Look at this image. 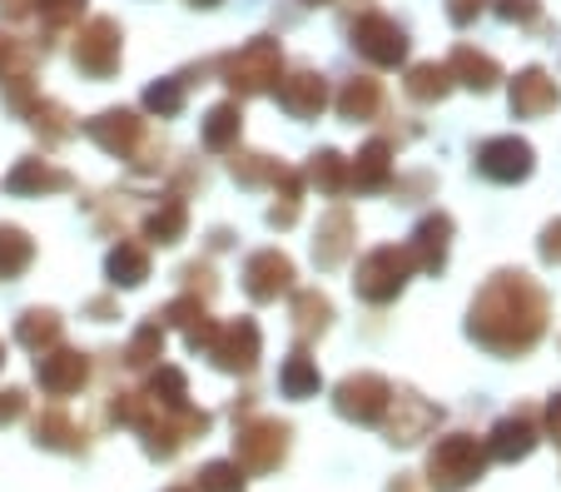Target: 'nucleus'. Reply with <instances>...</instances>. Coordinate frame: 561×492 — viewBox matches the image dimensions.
Masks as SVG:
<instances>
[{
	"mask_svg": "<svg viewBox=\"0 0 561 492\" xmlns=\"http://www.w3.org/2000/svg\"><path fill=\"white\" fill-rule=\"evenodd\" d=\"M239 129H244V110H239V100L214 105L209 115H204V150H229L233 139H239Z\"/></svg>",
	"mask_w": 561,
	"mask_h": 492,
	"instance_id": "24",
	"label": "nucleus"
},
{
	"mask_svg": "<svg viewBox=\"0 0 561 492\" xmlns=\"http://www.w3.org/2000/svg\"><path fill=\"white\" fill-rule=\"evenodd\" d=\"M378 105H382V85L373 76H353L348 85H343V95H339V115L343 119H373L378 115Z\"/></svg>",
	"mask_w": 561,
	"mask_h": 492,
	"instance_id": "25",
	"label": "nucleus"
},
{
	"mask_svg": "<svg viewBox=\"0 0 561 492\" xmlns=\"http://www.w3.org/2000/svg\"><path fill=\"white\" fill-rule=\"evenodd\" d=\"M184 229H190V209H184V199H159V209H149V219H145L149 244H180Z\"/></svg>",
	"mask_w": 561,
	"mask_h": 492,
	"instance_id": "23",
	"label": "nucleus"
},
{
	"mask_svg": "<svg viewBox=\"0 0 561 492\" xmlns=\"http://www.w3.org/2000/svg\"><path fill=\"white\" fill-rule=\"evenodd\" d=\"M110 284H125V289H135V284H145L149 278V254L139 244H129V239H119V249H110Z\"/></svg>",
	"mask_w": 561,
	"mask_h": 492,
	"instance_id": "27",
	"label": "nucleus"
},
{
	"mask_svg": "<svg viewBox=\"0 0 561 492\" xmlns=\"http://www.w3.org/2000/svg\"><path fill=\"white\" fill-rule=\"evenodd\" d=\"M561 100L557 80L547 76V70H522L517 80H512V110H517L522 119H537V115H551Z\"/></svg>",
	"mask_w": 561,
	"mask_h": 492,
	"instance_id": "15",
	"label": "nucleus"
},
{
	"mask_svg": "<svg viewBox=\"0 0 561 492\" xmlns=\"http://www.w3.org/2000/svg\"><path fill=\"white\" fill-rule=\"evenodd\" d=\"M21 413H25V393H15V388L11 393H0V423H15Z\"/></svg>",
	"mask_w": 561,
	"mask_h": 492,
	"instance_id": "43",
	"label": "nucleus"
},
{
	"mask_svg": "<svg viewBox=\"0 0 561 492\" xmlns=\"http://www.w3.org/2000/svg\"><path fill=\"white\" fill-rule=\"evenodd\" d=\"M308 5H329V0H308Z\"/></svg>",
	"mask_w": 561,
	"mask_h": 492,
	"instance_id": "48",
	"label": "nucleus"
},
{
	"mask_svg": "<svg viewBox=\"0 0 561 492\" xmlns=\"http://www.w3.org/2000/svg\"><path fill=\"white\" fill-rule=\"evenodd\" d=\"M209 358L229 374H249L259 364V323L254 319H239V323H219L209 343Z\"/></svg>",
	"mask_w": 561,
	"mask_h": 492,
	"instance_id": "9",
	"label": "nucleus"
},
{
	"mask_svg": "<svg viewBox=\"0 0 561 492\" xmlns=\"http://www.w3.org/2000/svg\"><path fill=\"white\" fill-rule=\"evenodd\" d=\"M388 398H392V388L378 374H348L339 384V413L358 417V423H378L388 413Z\"/></svg>",
	"mask_w": 561,
	"mask_h": 492,
	"instance_id": "13",
	"label": "nucleus"
},
{
	"mask_svg": "<svg viewBox=\"0 0 561 492\" xmlns=\"http://www.w3.org/2000/svg\"><path fill=\"white\" fill-rule=\"evenodd\" d=\"M145 110L159 119H170L184 110V80H159V85L145 90Z\"/></svg>",
	"mask_w": 561,
	"mask_h": 492,
	"instance_id": "38",
	"label": "nucleus"
},
{
	"mask_svg": "<svg viewBox=\"0 0 561 492\" xmlns=\"http://www.w3.org/2000/svg\"><path fill=\"white\" fill-rule=\"evenodd\" d=\"M35 378H41V388L50 398H70V393H80L85 388V378H90V364H85V354H75V348H45L41 358H35Z\"/></svg>",
	"mask_w": 561,
	"mask_h": 492,
	"instance_id": "8",
	"label": "nucleus"
},
{
	"mask_svg": "<svg viewBox=\"0 0 561 492\" xmlns=\"http://www.w3.org/2000/svg\"><path fill=\"white\" fill-rule=\"evenodd\" d=\"M233 180L239 184H274L278 174H284V164L268 160V155H233Z\"/></svg>",
	"mask_w": 561,
	"mask_h": 492,
	"instance_id": "37",
	"label": "nucleus"
},
{
	"mask_svg": "<svg viewBox=\"0 0 561 492\" xmlns=\"http://www.w3.org/2000/svg\"><path fill=\"white\" fill-rule=\"evenodd\" d=\"M35 443L60 448V453H80V448H85V428H75L60 408H50L45 417H35Z\"/></svg>",
	"mask_w": 561,
	"mask_h": 492,
	"instance_id": "26",
	"label": "nucleus"
},
{
	"mask_svg": "<svg viewBox=\"0 0 561 492\" xmlns=\"http://www.w3.org/2000/svg\"><path fill=\"white\" fill-rule=\"evenodd\" d=\"M531 448H537V428H531V413H512V417H502L497 433H492V443H488V453H492V458H502V462L527 458Z\"/></svg>",
	"mask_w": 561,
	"mask_h": 492,
	"instance_id": "19",
	"label": "nucleus"
},
{
	"mask_svg": "<svg viewBox=\"0 0 561 492\" xmlns=\"http://www.w3.org/2000/svg\"><path fill=\"white\" fill-rule=\"evenodd\" d=\"M537 0H497V15L502 21H537Z\"/></svg>",
	"mask_w": 561,
	"mask_h": 492,
	"instance_id": "41",
	"label": "nucleus"
},
{
	"mask_svg": "<svg viewBox=\"0 0 561 492\" xmlns=\"http://www.w3.org/2000/svg\"><path fill=\"white\" fill-rule=\"evenodd\" d=\"M85 135L95 139L100 150L119 155V160H135V150L145 145V119L135 110H105V115H95L85 125Z\"/></svg>",
	"mask_w": 561,
	"mask_h": 492,
	"instance_id": "10",
	"label": "nucleus"
},
{
	"mask_svg": "<svg viewBox=\"0 0 561 492\" xmlns=\"http://www.w3.org/2000/svg\"><path fill=\"white\" fill-rule=\"evenodd\" d=\"M190 5H219V0H190Z\"/></svg>",
	"mask_w": 561,
	"mask_h": 492,
	"instance_id": "47",
	"label": "nucleus"
},
{
	"mask_svg": "<svg viewBox=\"0 0 561 492\" xmlns=\"http://www.w3.org/2000/svg\"><path fill=\"white\" fill-rule=\"evenodd\" d=\"M21 343H25V348H35V354L55 348V343H60V319H55L50 309H31L21 319Z\"/></svg>",
	"mask_w": 561,
	"mask_h": 492,
	"instance_id": "31",
	"label": "nucleus"
},
{
	"mask_svg": "<svg viewBox=\"0 0 561 492\" xmlns=\"http://www.w3.org/2000/svg\"><path fill=\"white\" fill-rule=\"evenodd\" d=\"M388 413H392V443H417L437 423V408L423 403L417 393H392Z\"/></svg>",
	"mask_w": 561,
	"mask_h": 492,
	"instance_id": "16",
	"label": "nucleus"
},
{
	"mask_svg": "<svg viewBox=\"0 0 561 492\" xmlns=\"http://www.w3.org/2000/svg\"><path fill=\"white\" fill-rule=\"evenodd\" d=\"M25 55H21V45L11 41V35H0V76H5V70H11V65H21Z\"/></svg>",
	"mask_w": 561,
	"mask_h": 492,
	"instance_id": "44",
	"label": "nucleus"
},
{
	"mask_svg": "<svg viewBox=\"0 0 561 492\" xmlns=\"http://www.w3.org/2000/svg\"><path fill=\"white\" fill-rule=\"evenodd\" d=\"M288 453V428L274 423V417H254L249 428H239V462L254 472L278 468V458Z\"/></svg>",
	"mask_w": 561,
	"mask_h": 492,
	"instance_id": "11",
	"label": "nucleus"
},
{
	"mask_svg": "<svg viewBox=\"0 0 561 492\" xmlns=\"http://www.w3.org/2000/svg\"><path fill=\"white\" fill-rule=\"evenodd\" d=\"M119 41H125L119 25L110 21V15H95L85 31L75 35V65H80L90 80H110L119 70V50H125Z\"/></svg>",
	"mask_w": 561,
	"mask_h": 492,
	"instance_id": "5",
	"label": "nucleus"
},
{
	"mask_svg": "<svg viewBox=\"0 0 561 492\" xmlns=\"http://www.w3.org/2000/svg\"><path fill=\"white\" fill-rule=\"evenodd\" d=\"M403 90L413 100H423V105H433V100H443L447 90H453V70H447V65H437V60L413 65V70H408V80H403Z\"/></svg>",
	"mask_w": 561,
	"mask_h": 492,
	"instance_id": "28",
	"label": "nucleus"
},
{
	"mask_svg": "<svg viewBox=\"0 0 561 492\" xmlns=\"http://www.w3.org/2000/svg\"><path fill=\"white\" fill-rule=\"evenodd\" d=\"M447 239H453V219L447 215H427L423 225H417L413 244H408V254H413V268H427V274H437L447 259Z\"/></svg>",
	"mask_w": 561,
	"mask_h": 492,
	"instance_id": "18",
	"label": "nucleus"
},
{
	"mask_svg": "<svg viewBox=\"0 0 561 492\" xmlns=\"http://www.w3.org/2000/svg\"><path fill=\"white\" fill-rule=\"evenodd\" d=\"M308 180H313L323 194H343V190H348V160H343L339 150L313 155V164H308Z\"/></svg>",
	"mask_w": 561,
	"mask_h": 492,
	"instance_id": "32",
	"label": "nucleus"
},
{
	"mask_svg": "<svg viewBox=\"0 0 561 492\" xmlns=\"http://www.w3.org/2000/svg\"><path fill=\"white\" fill-rule=\"evenodd\" d=\"M329 319H333V304L323 299L318 289H304L294 299V329H298V339H313V333H323V329H329Z\"/></svg>",
	"mask_w": 561,
	"mask_h": 492,
	"instance_id": "29",
	"label": "nucleus"
},
{
	"mask_svg": "<svg viewBox=\"0 0 561 492\" xmlns=\"http://www.w3.org/2000/svg\"><path fill=\"white\" fill-rule=\"evenodd\" d=\"M482 468H488V443H477L472 433H453V438H443L433 448V458H427V488L457 492L472 478H482Z\"/></svg>",
	"mask_w": 561,
	"mask_h": 492,
	"instance_id": "2",
	"label": "nucleus"
},
{
	"mask_svg": "<svg viewBox=\"0 0 561 492\" xmlns=\"http://www.w3.org/2000/svg\"><path fill=\"white\" fill-rule=\"evenodd\" d=\"M35 11H41L50 25H70V21H80L85 0H35Z\"/></svg>",
	"mask_w": 561,
	"mask_h": 492,
	"instance_id": "40",
	"label": "nucleus"
},
{
	"mask_svg": "<svg viewBox=\"0 0 561 492\" xmlns=\"http://www.w3.org/2000/svg\"><path fill=\"white\" fill-rule=\"evenodd\" d=\"M408 274H413V254H408V244H382L373 249V254L358 259V268H353V289H358V299L368 304H392L398 294H403Z\"/></svg>",
	"mask_w": 561,
	"mask_h": 492,
	"instance_id": "3",
	"label": "nucleus"
},
{
	"mask_svg": "<svg viewBox=\"0 0 561 492\" xmlns=\"http://www.w3.org/2000/svg\"><path fill=\"white\" fill-rule=\"evenodd\" d=\"M477 170L488 174L497 184H517L531 174V145L517 135H497V139H482V150H477Z\"/></svg>",
	"mask_w": 561,
	"mask_h": 492,
	"instance_id": "7",
	"label": "nucleus"
},
{
	"mask_svg": "<svg viewBox=\"0 0 561 492\" xmlns=\"http://www.w3.org/2000/svg\"><path fill=\"white\" fill-rule=\"evenodd\" d=\"M149 403L154 408H184V398H190V384H184L180 368H159L154 378H149Z\"/></svg>",
	"mask_w": 561,
	"mask_h": 492,
	"instance_id": "34",
	"label": "nucleus"
},
{
	"mask_svg": "<svg viewBox=\"0 0 561 492\" xmlns=\"http://www.w3.org/2000/svg\"><path fill=\"white\" fill-rule=\"evenodd\" d=\"M447 70H453V80H462L467 90H492L502 80L497 60H492V55H482V50H472V45H457L453 60H447Z\"/></svg>",
	"mask_w": 561,
	"mask_h": 492,
	"instance_id": "21",
	"label": "nucleus"
},
{
	"mask_svg": "<svg viewBox=\"0 0 561 492\" xmlns=\"http://www.w3.org/2000/svg\"><path fill=\"white\" fill-rule=\"evenodd\" d=\"M482 5L488 0H447V15H453V25H472L482 15Z\"/></svg>",
	"mask_w": 561,
	"mask_h": 492,
	"instance_id": "42",
	"label": "nucleus"
},
{
	"mask_svg": "<svg viewBox=\"0 0 561 492\" xmlns=\"http://www.w3.org/2000/svg\"><path fill=\"white\" fill-rule=\"evenodd\" d=\"M174 492H190V488H174Z\"/></svg>",
	"mask_w": 561,
	"mask_h": 492,
	"instance_id": "50",
	"label": "nucleus"
},
{
	"mask_svg": "<svg viewBox=\"0 0 561 492\" xmlns=\"http://www.w3.org/2000/svg\"><path fill=\"white\" fill-rule=\"evenodd\" d=\"M348 35H353V50L373 65H403V55H408L403 25L388 21V15H378V11H363Z\"/></svg>",
	"mask_w": 561,
	"mask_h": 492,
	"instance_id": "6",
	"label": "nucleus"
},
{
	"mask_svg": "<svg viewBox=\"0 0 561 492\" xmlns=\"http://www.w3.org/2000/svg\"><path fill=\"white\" fill-rule=\"evenodd\" d=\"M547 428H551V438L561 443V393L551 398V408H547Z\"/></svg>",
	"mask_w": 561,
	"mask_h": 492,
	"instance_id": "46",
	"label": "nucleus"
},
{
	"mask_svg": "<svg viewBox=\"0 0 561 492\" xmlns=\"http://www.w3.org/2000/svg\"><path fill=\"white\" fill-rule=\"evenodd\" d=\"M31 125L41 129L45 139H70V135H75L70 110L55 105V100H35V105H31Z\"/></svg>",
	"mask_w": 561,
	"mask_h": 492,
	"instance_id": "36",
	"label": "nucleus"
},
{
	"mask_svg": "<svg viewBox=\"0 0 561 492\" xmlns=\"http://www.w3.org/2000/svg\"><path fill=\"white\" fill-rule=\"evenodd\" d=\"M199 492H244V468L239 462H209L199 472Z\"/></svg>",
	"mask_w": 561,
	"mask_h": 492,
	"instance_id": "39",
	"label": "nucleus"
},
{
	"mask_svg": "<svg viewBox=\"0 0 561 492\" xmlns=\"http://www.w3.org/2000/svg\"><path fill=\"white\" fill-rule=\"evenodd\" d=\"M31 259H35V244L25 239V229L0 225V278L25 274V268H31Z\"/></svg>",
	"mask_w": 561,
	"mask_h": 492,
	"instance_id": "30",
	"label": "nucleus"
},
{
	"mask_svg": "<svg viewBox=\"0 0 561 492\" xmlns=\"http://www.w3.org/2000/svg\"><path fill=\"white\" fill-rule=\"evenodd\" d=\"M278 105H284L294 119H313V115H323V105H329V85H323L318 70H294V76L278 85Z\"/></svg>",
	"mask_w": 561,
	"mask_h": 492,
	"instance_id": "14",
	"label": "nucleus"
},
{
	"mask_svg": "<svg viewBox=\"0 0 561 492\" xmlns=\"http://www.w3.org/2000/svg\"><path fill=\"white\" fill-rule=\"evenodd\" d=\"M353 234H358V229H353V215H348V209H329V215H323V225H318L313 259H318L323 268L343 264V259H348V249H353Z\"/></svg>",
	"mask_w": 561,
	"mask_h": 492,
	"instance_id": "17",
	"label": "nucleus"
},
{
	"mask_svg": "<svg viewBox=\"0 0 561 492\" xmlns=\"http://www.w3.org/2000/svg\"><path fill=\"white\" fill-rule=\"evenodd\" d=\"M5 190H11V194H50V190H70V174L55 170V164H45V160H21V164H15V174L5 180Z\"/></svg>",
	"mask_w": 561,
	"mask_h": 492,
	"instance_id": "22",
	"label": "nucleus"
},
{
	"mask_svg": "<svg viewBox=\"0 0 561 492\" xmlns=\"http://www.w3.org/2000/svg\"><path fill=\"white\" fill-rule=\"evenodd\" d=\"M0 364H5V343H0Z\"/></svg>",
	"mask_w": 561,
	"mask_h": 492,
	"instance_id": "49",
	"label": "nucleus"
},
{
	"mask_svg": "<svg viewBox=\"0 0 561 492\" xmlns=\"http://www.w3.org/2000/svg\"><path fill=\"white\" fill-rule=\"evenodd\" d=\"M388 180H392V150L382 139H373L368 150L348 164V184L363 194H373V190H388Z\"/></svg>",
	"mask_w": 561,
	"mask_h": 492,
	"instance_id": "20",
	"label": "nucleus"
},
{
	"mask_svg": "<svg viewBox=\"0 0 561 492\" xmlns=\"http://www.w3.org/2000/svg\"><path fill=\"white\" fill-rule=\"evenodd\" d=\"M159 354H164V323L154 319V323H145V329H139L135 339H129L125 364H129V368H149Z\"/></svg>",
	"mask_w": 561,
	"mask_h": 492,
	"instance_id": "33",
	"label": "nucleus"
},
{
	"mask_svg": "<svg viewBox=\"0 0 561 492\" xmlns=\"http://www.w3.org/2000/svg\"><path fill=\"white\" fill-rule=\"evenodd\" d=\"M278 70H284L278 41L259 35V41H249L244 50H233L229 60H224V85H229L233 95H264V90H274Z\"/></svg>",
	"mask_w": 561,
	"mask_h": 492,
	"instance_id": "4",
	"label": "nucleus"
},
{
	"mask_svg": "<svg viewBox=\"0 0 561 492\" xmlns=\"http://www.w3.org/2000/svg\"><path fill=\"white\" fill-rule=\"evenodd\" d=\"M244 289H249V299H259V304H274L278 294H288L294 289V264H288V254H278V249H259V254H249Z\"/></svg>",
	"mask_w": 561,
	"mask_h": 492,
	"instance_id": "12",
	"label": "nucleus"
},
{
	"mask_svg": "<svg viewBox=\"0 0 561 492\" xmlns=\"http://www.w3.org/2000/svg\"><path fill=\"white\" fill-rule=\"evenodd\" d=\"M541 254H547L551 264H561V225H547V234H541Z\"/></svg>",
	"mask_w": 561,
	"mask_h": 492,
	"instance_id": "45",
	"label": "nucleus"
},
{
	"mask_svg": "<svg viewBox=\"0 0 561 492\" xmlns=\"http://www.w3.org/2000/svg\"><path fill=\"white\" fill-rule=\"evenodd\" d=\"M467 329L492 354H527L547 329V294L527 274H497L477 294Z\"/></svg>",
	"mask_w": 561,
	"mask_h": 492,
	"instance_id": "1",
	"label": "nucleus"
},
{
	"mask_svg": "<svg viewBox=\"0 0 561 492\" xmlns=\"http://www.w3.org/2000/svg\"><path fill=\"white\" fill-rule=\"evenodd\" d=\"M278 384H284V393L288 398H308V393H318V364L308 354H294L284 364V374H278Z\"/></svg>",
	"mask_w": 561,
	"mask_h": 492,
	"instance_id": "35",
	"label": "nucleus"
}]
</instances>
